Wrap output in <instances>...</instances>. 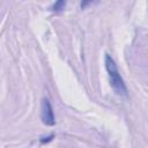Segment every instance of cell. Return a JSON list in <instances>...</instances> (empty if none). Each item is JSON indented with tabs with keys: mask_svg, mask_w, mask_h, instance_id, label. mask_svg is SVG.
Returning <instances> with one entry per match:
<instances>
[{
	"mask_svg": "<svg viewBox=\"0 0 148 148\" xmlns=\"http://www.w3.org/2000/svg\"><path fill=\"white\" fill-rule=\"evenodd\" d=\"M105 67H106V71H108V74H109V79H110V83L112 86V88L114 89V91L118 94V95H121V96H126L127 95V89H126V86L118 72V68L116 66V62L113 61V59L106 54L105 56Z\"/></svg>",
	"mask_w": 148,
	"mask_h": 148,
	"instance_id": "obj_1",
	"label": "cell"
},
{
	"mask_svg": "<svg viewBox=\"0 0 148 148\" xmlns=\"http://www.w3.org/2000/svg\"><path fill=\"white\" fill-rule=\"evenodd\" d=\"M42 119H43V123L46 125H53L54 124L53 111H52V108H51L49 99H46V98H44L43 103H42Z\"/></svg>",
	"mask_w": 148,
	"mask_h": 148,
	"instance_id": "obj_2",
	"label": "cell"
},
{
	"mask_svg": "<svg viewBox=\"0 0 148 148\" xmlns=\"http://www.w3.org/2000/svg\"><path fill=\"white\" fill-rule=\"evenodd\" d=\"M66 3L64 2V1H59V2H57L56 5H54V10H60L61 8L60 7H62V6H65Z\"/></svg>",
	"mask_w": 148,
	"mask_h": 148,
	"instance_id": "obj_3",
	"label": "cell"
}]
</instances>
